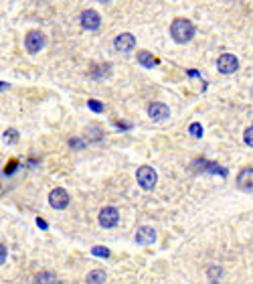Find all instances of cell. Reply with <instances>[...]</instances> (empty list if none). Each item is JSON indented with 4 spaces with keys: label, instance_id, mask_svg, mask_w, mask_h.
I'll use <instances>...</instances> for the list:
<instances>
[{
    "label": "cell",
    "instance_id": "11",
    "mask_svg": "<svg viewBox=\"0 0 253 284\" xmlns=\"http://www.w3.org/2000/svg\"><path fill=\"white\" fill-rule=\"evenodd\" d=\"M237 185H239L241 189H253V169L251 167L243 169L237 174Z\"/></svg>",
    "mask_w": 253,
    "mask_h": 284
},
{
    "label": "cell",
    "instance_id": "12",
    "mask_svg": "<svg viewBox=\"0 0 253 284\" xmlns=\"http://www.w3.org/2000/svg\"><path fill=\"white\" fill-rule=\"evenodd\" d=\"M138 63L144 65V67H156L160 61L152 55V53H148V51H140V53H138Z\"/></svg>",
    "mask_w": 253,
    "mask_h": 284
},
{
    "label": "cell",
    "instance_id": "14",
    "mask_svg": "<svg viewBox=\"0 0 253 284\" xmlns=\"http://www.w3.org/2000/svg\"><path fill=\"white\" fill-rule=\"evenodd\" d=\"M105 282V272L103 270H94L87 274V284H103Z\"/></svg>",
    "mask_w": 253,
    "mask_h": 284
},
{
    "label": "cell",
    "instance_id": "22",
    "mask_svg": "<svg viewBox=\"0 0 253 284\" xmlns=\"http://www.w3.org/2000/svg\"><path fill=\"white\" fill-rule=\"evenodd\" d=\"M37 224H39V227H41V229H47V224H45V220H41V217H39V220H37Z\"/></svg>",
    "mask_w": 253,
    "mask_h": 284
},
{
    "label": "cell",
    "instance_id": "3",
    "mask_svg": "<svg viewBox=\"0 0 253 284\" xmlns=\"http://www.w3.org/2000/svg\"><path fill=\"white\" fill-rule=\"evenodd\" d=\"M45 43H47V39H45V35L41 31H31L25 37V47H27L29 53H39L45 47Z\"/></svg>",
    "mask_w": 253,
    "mask_h": 284
},
{
    "label": "cell",
    "instance_id": "1",
    "mask_svg": "<svg viewBox=\"0 0 253 284\" xmlns=\"http://www.w3.org/2000/svg\"><path fill=\"white\" fill-rule=\"evenodd\" d=\"M170 35L176 43H187L195 37V25L187 18H176L170 27Z\"/></svg>",
    "mask_w": 253,
    "mask_h": 284
},
{
    "label": "cell",
    "instance_id": "18",
    "mask_svg": "<svg viewBox=\"0 0 253 284\" xmlns=\"http://www.w3.org/2000/svg\"><path fill=\"white\" fill-rule=\"evenodd\" d=\"M87 106H89L94 112H98V114L103 112V104H100L98 100H89V102H87Z\"/></svg>",
    "mask_w": 253,
    "mask_h": 284
},
{
    "label": "cell",
    "instance_id": "8",
    "mask_svg": "<svg viewBox=\"0 0 253 284\" xmlns=\"http://www.w3.org/2000/svg\"><path fill=\"white\" fill-rule=\"evenodd\" d=\"M49 203L55 207V209H65L67 205H69V195H67V191L65 189H53L49 195Z\"/></svg>",
    "mask_w": 253,
    "mask_h": 284
},
{
    "label": "cell",
    "instance_id": "6",
    "mask_svg": "<svg viewBox=\"0 0 253 284\" xmlns=\"http://www.w3.org/2000/svg\"><path fill=\"white\" fill-rule=\"evenodd\" d=\"M134 45H136V39H134V35H130V33H122V35H118V39L113 41V47H116V51H120V53H130V51L134 49Z\"/></svg>",
    "mask_w": 253,
    "mask_h": 284
},
{
    "label": "cell",
    "instance_id": "21",
    "mask_svg": "<svg viewBox=\"0 0 253 284\" xmlns=\"http://www.w3.org/2000/svg\"><path fill=\"white\" fill-rule=\"evenodd\" d=\"M4 260H6V248H4V244L0 246V262L4 264Z\"/></svg>",
    "mask_w": 253,
    "mask_h": 284
},
{
    "label": "cell",
    "instance_id": "16",
    "mask_svg": "<svg viewBox=\"0 0 253 284\" xmlns=\"http://www.w3.org/2000/svg\"><path fill=\"white\" fill-rule=\"evenodd\" d=\"M189 132H191L195 138H201L202 136V126L199 124V122H193V124H191V128H189Z\"/></svg>",
    "mask_w": 253,
    "mask_h": 284
},
{
    "label": "cell",
    "instance_id": "5",
    "mask_svg": "<svg viewBox=\"0 0 253 284\" xmlns=\"http://www.w3.org/2000/svg\"><path fill=\"white\" fill-rule=\"evenodd\" d=\"M100 226L105 227V229H111V227L118 226V222H120V213H118V209L116 207H103L100 211Z\"/></svg>",
    "mask_w": 253,
    "mask_h": 284
},
{
    "label": "cell",
    "instance_id": "4",
    "mask_svg": "<svg viewBox=\"0 0 253 284\" xmlns=\"http://www.w3.org/2000/svg\"><path fill=\"white\" fill-rule=\"evenodd\" d=\"M217 69L221 73H235L239 69V59L231 53H223L217 59Z\"/></svg>",
    "mask_w": 253,
    "mask_h": 284
},
{
    "label": "cell",
    "instance_id": "9",
    "mask_svg": "<svg viewBox=\"0 0 253 284\" xmlns=\"http://www.w3.org/2000/svg\"><path fill=\"white\" fill-rule=\"evenodd\" d=\"M148 116H150L152 120H156V122H162V120H166V118L170 116V110H168V106H166V104L156 102V104H150V108H148Z\"/></svg>",
    "mask_w": 253,
    "mask_h": 284
},
{
    "label": "cell",
    "instance_id": "17",
    "mask_svg": "<svg viewBox=\"0 0 253 284\" xmlns=\"http://www.w3.org/2000/svg\"><path fill=\"white\" fill-rule=\"evenodd\" d=\"M91 254H94V256H100V258H109V254H111V252H109L107 248H101V246H96V248L91 250Z\"/></svg>",
    "mask_w": 253,
    "mask_h": 284
},
{
    "label": "cell",
    "instance_id": "7",
    "mask_svg": "<svg viewBox=\"0 0 253 284\" xmlns=\"http://www.w3.org/2000/svg\"><path fill=\"white\" fill-rule=\"evenodd\" d=\"M81 25H83L85 29H89V31H96V29L101 25L100 12H98V10H94V8L83 10V12H81Z\"/></svg>",
    "mask_w": 253,
    "mask_h": 284
},
{
    "label": "cell",
    "instance_id": "19",
    "mask_svg": "<svg viewBox=\"0 0 253 284\" xmlns=\"http://www.w3.org/2000/svg\"><path fill=\"white\" fill-rule=\"evenodd\" d=\"M243 138H245V144H247V146H253V126H251V128H247V130H245Z\"/></svg>",
    "mask_w": 253,
    "mask_h": 284
},
{
    "label": "cell",
    "instance_id": "10",
    "mask_svg": "<svg viewBox=\"0 0 253 284\" xmlns=\"http://www.w3.org/2000/svg\"><path fill=\"white\" fill-rule=\"evenodd\" d=\"M154 239H156V231L148 226L140 227V229H138V233H136V242H138V244H142V246H146V244H154Z\"/></svg>",
    "mask_w": 253,
    "mask_h": 284
},
{
    "label": "cell",
    "instance_id": "2",
    "mask_svg": "<svg viewBox=\"0 0 253 284\" xmlns=\"http://www.w3.org/2000/svg\"><path fill=\"white\" fill-rule=\"evenodd\" d=\"M136 179H138V185H140L142 189H146V191L154 189V187H156V181H158L156 170L152 169V167H140L138 172H136Z\"/></svg>",
    "mask_w": 253,
    "mask_h": 284
},
{
    "label": "cell",
    "instance_id": "20",
    "mask_svg": "<svg viewBox=\"0 0 253 284\" xmlns=\"http://www.w3.org/2000/svg\"><path fill=\"white\" fill-rule=\"evenodd\" d=\"M69 146H71V148H83L85 142H83L81 138H71V140H69Z\"/></svg>",
    "mask_w": 253,
    "mask_h": 284
},
{
    "label": "cell",
    "instance_id": "13",
    "mask_svg": "<svg viewBox=\"0 0 253 284\" xmlns=\"http://www.w3.org/2000/svg\"><path fill=\"white\" fill-rule=\"evenodd\" d=\"M37 284H57V276L53 272H49V270L39 272L37 274Z\"/></svg>",
    "mask_w": 253,
    "mask_h": 284
},
{
    "label": "cell",
    "instance_id": "15",
    "mask_svg": "<svg viewBox=\"0 0 253 284\" xmlns=\"http://www.w3.org/2000/svg\"><path fill=\"white\" fill-rule=\"evenodd\" d=\"M16 138H18V132H16V130H6V132L2 134V140H4L6 144H14Z\"/></svg>",
    "mask_w": 253,
    "mask_h": 284
}]
</instances>
